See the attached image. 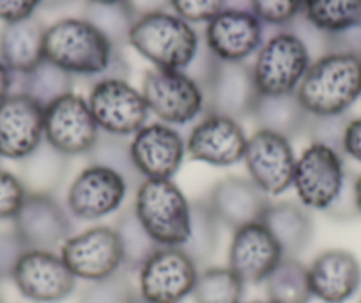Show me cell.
<instances>
[{
    "mask_svg": "<svg viewBox=\"0 0 361 303\" xmlns=\"http://www.w3.org/2000/svg\"><path fill=\"white\" fill-rule=\"evenodd\" d=\"M44 59L73 76L124 78L119 48L83 16H68L47 27Z\"/></svg>",
    "mask_w": 361,
    "mask_h": 303,
    "instance_id": "6da1fadb",
    "label": "cell"
},
{
    "mask_svg": "<svg viewBox=\"0 0 361 303\" xmlns=\"http://www.w3.org/2000/svg\"><path fill=\"white\" fill-rule=\"evenodd\" d=\"M296 96L310 116L347 114L361 96V59L336 52L314 59Z\"/></svg>",
    "mask_w": 361,
    "mask_h": 303,
    "instance_id": "7a4b0ae2",
    "label": "cell"
},
{
    "mask_svg": "<svg viewBox=\"0 0 361 303\" xmlns=\"http://www.w3.org/2000/svg\"><path fill=\"white\" fill-rule=\"evenodd\" d=\"M128 44L154 68L186 71L199 55L200 36L173 11H161L135 20Z\"/></svg>",
    "mask_w": 361,
    "mask_h": 303,
    "instance_id": "3957f363",
    "label": "cell"
},
{
    "mask_svg": "<svg viewBox=\"0 0 361 303\" xmlns=\"http://www.w3.org/2000/svg\"><path fill=\"white\" fill-rule=\"evenodd\" d=\"M133 210L159 246H183L190 236L192 201L173 179H144L135 188Z\"/></svg>",
    "mask_w": 361,
    "mask_h": 303,
    "instance_id": "277c9868",
    "label": "cell"
},
{
    "mask_svg": "<svg viewBox=\"0 0 361 303\" xmlns=\"http://www.w3.org/2000/svg\"><path fill=\"white\" fill-rule=\"evenodd\" d=\"M140 90L149 112L170 126L197 123L206 114L202 87L186 71L149 69L142 80Z\"/></svg>",
    "mask_w": 361,
    "mask_h": 303,
    "instance_id": "5b68a950",
    "label": "cell"
},
{
    "mask_svg": "<svg viewBox=\"0 0 361 303\" xmlns=\"http://www.w3.org/2000/svg\"><path fill=\"white\" fill-rule=\"evenodd\" d=\"M307 44L290 29H280L260 44L252 64L257 89L262 96L293 94L312 64Z\"/></svg>",
    "mask_w": 361,
    "mask_h": 303,
    "instance_id": "8992f818",
    "label": "cell"
},
{
    "mask_svg": "<svg viewBox=\"0 0 361 303\" xmlns=\"http://www.w3.org/2000/svg\"><path fill=\"white\" fill-rule=\"evenodd\" d=\"M350 170L345 155L329 145L310 142L296 160L293 188L298 201L310 211L324 213L345 184Z\"/></svg>",
    "mask_w": 361,
    "mask_h": 303,
    "instance_id": "52a82bcc",
    "label": "cell"
},
{
    "mask_svg": "<svg viewBox=\"0 0 361 303\" xmlns=\"http://www.w3.org/2000/svg\"><path fill=\"white\" fill-rule=\"evenodd\" d=\"M87 103L99 131L114 137H133L151 116L142 90L117 76L96 80Z\"/></svg>",
    "mask_w": 361,
    "mask_h": 303,
    "instance_id": "ba28073f",
    "label": "cell"
},
{
    "mask_svg": "<svg viewBox=\"0 0 361 303\" xmlns=\"http://www.w3.org/2000/svg\"><path fill=\"white\" fill-rule=\"evenodd\" d=\"M130 190L116 170L89 163L69 183L64 204L76 220L96 222L123 210Z\"/></svg>",
    "mask_w": 361,
    "mask_h": 303,
    "instance_id": "9c48e42d",
    "label": "cell"
},
{
    "mask_svg": "<svg viewBox=\"0 0 361 303\" xmlns=\"http://www.w3.org/2000/svg\"><path fill=\"white\" fill-rule=\"evenodd\" d=\"M199 271L180 246H159L138 270V295L151 303H180L192 296Z\"/></svg>",
    "mask_w": 361,
    "mask_h": 303,
    "instance_id": "30bf717a",
    "label": "cell"
},
{
    "mask_svg": "<svg viewBox=\"0 0 361 303\" xmlns=\"http://www.w3.org/2000/svg\"><path fill=\"white\" fill-rule=\"evenodd\" d=\"M99 133L89 103L80 94L69 93L44 107V142L69 158L89 155Z\"/></svg>",
    "mask_w": 361,
    "mask_h": 303,
    "instance_id": "8fae6325",
    "label": "cell"
},
{
    "mask_svg": "<svg viewBox=\"0 0 361 303\" xmlns=\"http://www.w3.org/2000/svg\"><path fill=\"white\" fill-rule=\"evenodd\" d=\"M296 160L293 141L273 131L255 130L246 142L243 162L250 179L269 197H276L293 188Z\"/></svg>",
    "mask_w": 361,
    "mask_h": 303,
    "instance_id": "7c38bea8",
    "label": "cell"
},
{
    "mask_svg": "<svg viewBox=\"0 0 361 303\" xmlns=\"http://www.w3.org/2000/svg\"><path fill=\"white\" fill-rule=\"evenodd\" d=\"M13 231L27 250H54L75 234L73 217L57 195L29 194L13 220Z\"/></svg>",
    "mask_w": 361,
    "mask_h": 303,
    "instance_id": "4fadbf2b",
    "label": "cell"
},
{
    "mask_svg": "<svg viewBox=\"0 0 361 303\" xmlns=\"http://www.w3.org/2000/svg\"><path fill=\"white\" fill-rule=\"evenodd\" d=\"M206 112L220 114L232 119L252 117L259 101L253 69L248 62H227L216 59L202 82Z\"/></svg>",
    "mask_w": 361,
    "mask_h": 303,
    "instance_id": "5bb4252c",
    "label": "cell"
},
{
    "mask_svg": "<svg viewBox=\"0 0 361 303\" xmlns=\"http://www.w3.org/2000/svg\"><path fill=\"white\" fill-rule=\"evenodd\" d=\"M59 254L76 278L94 282L123 270V254L112 225H92L71 234Z\"/></svg>",
    "mask_w": 361,
    "mask_h": 303,
    "instance_id": "9a60e30c",
    "label": "cell"
},
{
    "mask_svg": "<svg viewBox=\"0 0 361 303\" xmlns=\"http://www.w3.org/2000/svg\"><path fill=\"white\" fill-rule=\"evenodd\" d=\"M23 298L34 303H61L75 292L78 278L61 254L54 250H27L11 277Z\"/></svg>",
    "mask_w": 361,
    "mask_h": 303,
    "instance_id": "2e32d148",
    "label": "cell"
},
{
    "mask_svg": "<svg viewBox=\"0 0 361 303\" xmlns=\"http://www.w3.org/2000/svg\"><path fill=\"white\" fill-rule=\"evenodd\" d=\"M130 149L142 179H172L188 156L183 133L161 121L142 126L131 137Z\"/></svg>",
    "mask_w": 361,
    "mask_h": 303,
    "instance_id": "e0dca14e",
    "label": "cell"
},
{
    "mask_svg": "<svg viewBox=\"0 0 361 303\" xmlns=\"http://www.w3.org/2000/svg\"><path fill=\"white\" fill-rule=\"evenodd\" d=\"M246 142L248 137L238 119L206 112L186 137V155L195 162L225 169L243 162Z\"/></svg>",
    "mask_w": 361,
    "mask_h": 303,
    "instance_id": "ac0fdd59",
    "label": "cell"
},
{
    "mask_svg": "<svg viewBox=\"0 0 361 303\" xmlns=\"http://www.w3.org/2000/svg\"><path fill=\"white\" fill-rule=\"evenodd\" d=\"M44 142V109L23 93L0 101V158L22 162Z\"/></svg>",
    "mask_w": 361,
    "mask_h": 303,
    "instance_id": "d6986e66",
    "label": "cell"
},
{
    "mask_svg": "<svg viewBox=\"0 0 361 303\" xmlns=\"http://www.w3.org/2000/svg\"><path fill=\"white\" fill-rule=\"evenodd\" d=\"M204 41L220 61L246 62L264 43V25L250 9H224L206 23Z\"/></svg>",
    "mask_w": 361,
    "mask_h": 303,
    "instance_id": "ffe728a7",
    "label": "cell"
},
{
    "mask_svg": "<svg viewBox=\"0 0 361 303\" xmlns=\"http://www.w3.org/2000/svg\"><path fill=\"white\" fill-rule=\"evenodd\" d=\"M279 242L262 222L235 229L228 246L227 266L246 284H262L283 259Z\"/></svg>",
    "mask_w": 361,
    "mask_h": 303,
    "instance_id": "44dd1931",
    "label": "cell"
},
{
    "mask_svg": "<svg viewBox=\"0 0 361 303\" xmlns=\"http://www.w3.org/2000/svg\"><path fill=\"white\" fill-rule=\"evenodd\" d=\"M206 201L218 222L232 231L253 222H262L264 213L271 204L269 195L260 190L248 176L221 177L213 184Z\"/></svg>",
    "mask_w": 361,
    "mask_h": 303,
    "instance_id": "7402d4cb",
    "label": "cell"
},
{
    "mask_svg": "<svg viewBox=\"0 0 361 303\" xmlns=\"http://www.w3.org/2000/svg\"><path fill=\"white\" fill-rule=\"evenodd\" d=\"M314 298L324 303H345L361 285V264L353 252L329 249L315 256L308 266Z\"/></svg>",
    "mask_w": 361,
    "mask_h": 303,
    "instance_id": "603a6c76",
    "label": "cell"
},
{
    "mask_svg": "<svg viewBox=\"0 0 361 303\" xmlns=\"http://www.w3.org/2000/svg\"><path fill=\"white\" fill-rule=\"evenodd\" d=\"M262 224L279 242L286 257H298L310 246L315 225L308 208L300 201H271Z\"/></svg>",
    "mask_w": 361,
    "mask_h": 303,
    "instance_id": "cb8c5ba5",
    "label": "cell"
},
{
    "mask_svg": "<svg viewBox=\"0 0 361 303\" xmlns=\"http://www.w3.org/2000/svg\"><path fill=\"white\" fill-rule=\"evenodd\" d=\"M47 25L39 16H30L0 29V61L15 75H25L44 61Z\"/></svg>",
    "mask_w": 361,
    "mask_h": 303,
    "instance_id": "d4e9b609",
    "label": "cell"
},
{
    "mask_svg": "<svg viewBox=\"0 0 361 303\" xmlns=\"http://www.w3.org/2000/svg\"><path fill=\"white\" fill-rule=\"evenodd\" d=\"M252 119L255 121L257 130L273 131L293 141L305 135L310 114L301 105L296 93L280 94V96L260 94Z\"/></svg>",
    "mask_w": 361,
    "mask_h": 303,
    "instance_id": "484cf974",
    "label": "cell"
},
{
    "mask_svg": "<svg viewBox=\"0 0 361 303\" xmlns=\"http://www.w3.org/2000/svg\"><path fill=\"white\" fill-rule=\"evenodd\" d=\"M20 163V179L29 194L57 195L69 174L71 158L43 142Z\"/></svg>",
    "mask_w": 361,
    "mask_h": 303,
    "instance_id": "4316f807",
    "label": "cell"
},
{
    "mask_svg": "<svg viewBox=\"0 0 361 303\" xmlns=\"http://www.w3.org/2000/svg\"><path fill=\"white\" fill-rule=\"evenodd\" d=\"M262 284L271 303H310L314 298L308 266L298 257H283Z\"/></svg>",
    "mask_w": 361,
    "mask_h": 303,
    "instance_id": "83f0119b",
    "label": "cell"
},
{
    "mask_svg": "<svg viewBox=\"0 0 361 303\" xmlns=\"http://www.w3.org/2000/svg\"><path fill=\"white\" fill-rule=\"evenodd\" d=\"M301 16L326 36L361 25V0H303Z\"/></svg>",
    "mask_w": 361,
    "mask_h": 303,
    "instance_id": "f1b7e54d",
    "label": "cell"
},
{
    "mask_svg": "<svg viewBox=\"0 0 361 303\" xmlns=\"http://www.w3.org/2000/svg\"><path fill=\"white\" fill-rule=\"evenodd\" d=\"M220 222L207 204L206 197L192 201L190 236L180 249L185 250L199 268H206L216 256L220 245Z\"/></svg>",
    "mask_w": 361,
    "mask_h": 303,
    "instance_id": "f546056e",
    "label": "cell"
},
{
    "mask_svg": "<svg viewBox=\"0 0 361 303\" xmlns=\"http://www.w3.org/2000/svg\"><path fill=\"white\" fill-rule=\"evenodd\" d=\"M112 227L119 239L121 254H123V270L138 271L144 266L145 261L159 249L158 243L152 239L147 229L138 220L133 206H126L124 210H121Z\"/></svg>",
    "mask_w": 361,
    "mask_h": 303,
    "instance_id": "4dcf8cb0",
    "label": "cell"
},
{
    "mask_svg": "<svg viewBox=\"0 0 361 303\" xmlns=\"http://www.w3.org/2000/svg\"><path fill=\"white\" fill-rule=\"evenodd\" d=\"M20 80V89L16 93H23L32 97L41 107H48L59 97L73 93V75L47 61L30 69L25 75H16Z\"/></svg>",
    "mask_w": 361,
    "mask_h": 303,
    "instance_id": "1f68e13d",
    "label": "cell"
},
{
    "mask_svg": "<svg viewBox=\"0 0 361 303\" xmlns=\"http://www.w3.org/2000/svg\"><path fill=\"white\" fill-rule=\"evenodd\" d=\"M245 282L228 266H206L199 271L192 298L195 303H241Z\"/></svg>",
    "mask_w": 361,
    "mask_h": 303,
    "instance_id": "d6a6232c",
    "label": "cell"
},
{
    "mask_svg": "<svg viewBox=\"0 0 361 303\" xmlns=\"http://www.w3.org/2000/svg\"><path fill=\"white\" fill-rule=\"evenodd\" d=\"M89 163L109 167L126 179L130 188H137L142 183V176L138 174L137 167L131 156L130 141L124 137H114V135L99 133L94 148L87 155Z\"/></svg>",
    "mask_w": 361,
    "mask_h": 303,
    "instance_id": "836d02e7",
    "label": "cell"
},
{
    "mask_svg": "<svg viewBox=\"0 0 361 303\" xmlns=\"http://www.w3.org/2000/svg\"><path fill=\"white\" fill-rule=\"evenodd\" d=\"M82 16L89 20L99 32L105 34L106 40L116 48H121L128 43V36L135 23V16L126 2H116V4L87 2Z\"/></svg>",
    "mask_w": 361,
    "mask_h": 303,
    "instance_id": "e575fe53",
    "label": "cell"
},
{
    "mask_svg": "<svg viewBox=\"0 0 361 303\" xmlns=\"http://www.w3.org/2000/svg\"><path fill=\"white\" fill-rule=\"evenodd\" d=\"M138 291L131 284L126 270H121L110 277L87 282L80 292L78 303H133Z\"/></svg>",
    "mask_w": 361,
    "mask_h": 303,
    "instance_id": "d590c367",
    "label": "cell"
},
{
    "mask_svg": "<svg viewBox=\"0 0 361 303\" xmlns=\"http://www.w3.org/2000/svg\"><path fill=\"white\" fill-rule=\"evenodd\" d=\"M303 0H250V11L264 27L286 29L301 16Z\"/></svg>",
    "mask_w": 361,
    "mask_h": 303,
    "instance_id": "8d00e7d4",
    "label": "cell"
},
{
    "mask_svg": "<svg viewBox=\"0 0 361 303\" xmlns=\"http://www.w3.org/2000/svg\"><path fill=\"white\" fill-rule=\"evenodd\" d=\"M350 123L349 114L340 116H310L307 124V135L310 142L329 145L343 155V137H345L347 124Z\"/></svg>",
    "mask_w": 361,
    "mask_h": 303,
    "instance_id": "74e56055",
    "label": "cell"
},
{
    "mask_svg": "<svg viewBox=\"0 0 361 303\" xmlns=\"http://www.w3.org/2000/svg\"><path fill=\"white\" fill-rule=\"evenodd\" d=\"M27 195L29 191L18 174L0 167V222L15 220Z\"/></svg>",
    "mask_w": 361,
    "mask_h": 303,
    "instance_id": "f35d334b",
    "label": "cell"
},
{
    "mask_svg": "<svg viewBox=\"0 0 361 303\" xmlns=\"http://www.w3.org/2000/svg\"><path fill=\"white\" fill-rule=\"evenodd\" d=\"M227 9V0H170V11L188 23H209Z\"/></svg>",
    "mask_w": 361,
    "mask_h": 303,
    "instance_id": "ab89813d",
    "label": "cell"
},
{
    "mask_svg": "<svg viewBox=\"0 0 361 303\" xmlns=\"http://www.w3.org/2000/svg\"><path fill=\"white\" fill-rule=\"evenodd\" d=\"M25 252L27 246L13 229L0 231V284L13 277L16 264Z\"/></svg>",
    "mask_w": 361,
    "mask_h": 303,
    "instance_id": "60d3db41",
    "label": "cell"
},
{
    "mask_svg": "<svg viewBox=\"0 0 361 303\" xmlns=\"http://www.w3.org/2000/svg\"><path fill=\"white\" fill-rule=\"evenodd\" d=\"M354 184H356V176H354L353 172H349V176H347L345 179V184H343L338 197H336L331 206L324 211L328 217L335 218V220H340V222H349V220H354L356 217H360L361 211L360 208H357L356 188H354Z\"/></svg>",
    "mask_w": 361,
    "mask_h": 303,
    "instance_id": "b9f144b4",
    "label": "cell"
},
{
    "mask_svg": "<svg viewBox=\"0 0 361 303\" xmlns=\"http://www.w3.org/2000/svg\"><path fill=\"white\" fill-rule=\"evenodd\" d=\"M41 0H0V22L15 23L36 15Z\"/></svg>",
    "mask_w": 361,
    "mask_h": 303,
    "instance_id": "7bdbcfd3",
    "label": "cell"
},
{
    "mask_svg": "<svg viewBox=\"0 0 361 303\" xmlns=\"http://www.w3.org/2000/svg\"><path fill=\"white\" fill-rule=\"evenodd\" d=\"M329 52L349 54L361 59V25L336 36H328V54Z\"/></svg>",
    "mask_w": 361,
    "mask_h": 303,
    "instance_id": "ee69618b",
    "label": "cell"
},
{
    "mask_svg": "<svg viewBox=\"0 0 361 303\" xmlns=\"http://www.w3.org/2000/svg\"><path fill=\"white\" fill-rule=\"evenodd\" d=\"M343 155L361 163V117L350 119L343 137Z\"/></svg>",
    "mask_w": 361,
    "mask_h": 303,
    "instance_id": "f6af8a7d",
    "label": "cell"
},
{
    "mask_svg": "<svg viewBox=\"0 0 361 303\" xmlns=\"http://www.w3.org/2000/svg\"><path fill=\"white\" fill-rule=\"evenodd\" d=\"M124 2L133 13L135 20L152 15V13L170 11V0H124Z\"/></svg>",
    "mask_w": 361,
    "mask_h": 303,
    "instance_id": "bcb514c9",
    "label": "cell"
},
{
    "mask_svg": "<svg viewBox=\"0 0 361 303\" xmlns=\"http://www.w3.org/2000/svg\"><path fill=\"white\" fill-rule=\"evenodd\" d=\"M16 75L0 61V101H4L9 94L13 93V87H15Z\"/></svg>",
    "mask_w": 361,
    "mask_h": 303,
    "instance_id": "7dc6e473",
    "label": "cell"
},
{
    "mask_svg": "<svg viewBox=\"0 0 361 303\" xmlns=\"http://www.w3.org/2000/svg\"><path fill=\"white\" fill-rule=\"evenodd\" d=\"M75 2V0H41V8L47 9H55V8H62V6H68Z\"/></svg>",
    "mask_w": 361,
    "mask_h": 303,
    "instance_id": "c3c4849f",
    "label": "cell"
},
{
    "mask_svg": "<svg viewBox=\"0 0 361 303\" xmlns=\"http://www.w3.org/2000/svg\"><path fill=\"white\" fill-rule=\"evenodd\" d=\"M354 188H356L357 208H360V211H361V174H357L356 176V184H354Z\"/></svg>",
    "mask_w": 361,
    "mask_h": 303,
    "instance_id": "681fc988",
    "label": "cell"
},
{
    "mask_svg": "<svg viewBox=\"0 0 361 303\" xmlns=\"http://www.w3.org/2000/svg\"><path fill=\"white\" fill-rule=\"evenodd\" d=\"M92 4H116V2H124V0H87Z\"/></svg>",
    "mask_w": 361,
    "mask_h": 303,
    "instance_id": "f907efd6",
    "label": "cell"
},
{
    "mask_svg": "<svg viewBox=\"0 0 361 303\" xmlns=\"http://www.w3.org/2000/svg\"><path fill=\"white\" fill-rule=\"evenodd\" d=\"M133 303H151V302H147V299H144V298H142L140 295H138L137 298H135V302H133Z\"/></svg>",
    "mask_w": 361,
    "mask_h": 303,
    "instance_id": "816d5d0a",
    "label": "cell"
},
{
    "mask_svg": "<svg viewBox=\"0 0 361 303\" xmlns=\"http://www.w3.org/2000/svg\"><path fill=\"white\" fill-rule=\"evenodd\" d=\"M241 303H271L267 299H255V302H241Z\"/></svg>",
    "mask_w": 361,
    "mask_h": 303,
    "instance_id": "f5cc1de1",
    "label": "cell"
},
{
    "mask_svg": "<svg viewBox=\"0 0 361 303\" xmlns=\"http://www.w3.org/2000/svg\"><path fill=\"white\" fill-rule=\"evenodd\" d=\"M0 303H4V302H2V296H0Z\"/></svg>",
    "mask_w": 361,
    "mask_h": 303,
    "instance_id": "db71d44e",
    "label": "cell"
},
{
    "mask_svg": "<svg viewBox=\"0 0 361 303\" xmlns=\"http://www.w3.org/2000/svg\"><path fill=\"white\" fill-rule=\"evenodd\" d=\"M360 303H361V302H360Z\"/></svg>",
    "mask_w": 361,
    "mask_h": 303,
    "instance_id": "11a10c76",
    "label": "cell"
}]
</instances>
